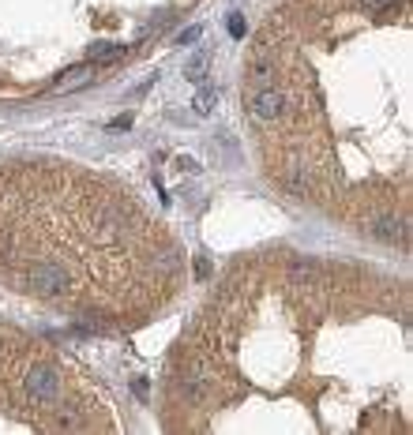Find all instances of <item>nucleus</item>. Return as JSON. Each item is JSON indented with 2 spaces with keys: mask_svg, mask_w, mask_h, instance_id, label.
I'll list each match as a JSON object with an SVG mask.
<instances>
[{
  "mask_svg": "<svg viewBox=\"0 0 413 435\" xmlns=\"http://www.w3.org/2000/svg\"><path fill=\"white\" fill-rule=\"evenodd\" d=\"M26 289L38 297H60L64 289H68V270L57 267V263H38V267L26 274Z\"/></svg>",
  "mask_w": 413,
  "mask_h": 435,
  "instance_id": "nucleus-1",
  "label": "nucleus"
},
{
  "mask_svg": "<svg viewBox=\"0 0 413 435\" xmlns=\"http://www.w3.org/2000/svg\"><path fill=\"white\" fill-rule=\"evenodd\" d=\"M26 394H31L34 402H53L60 394V375L45 364L31 368V375H26Z\"/></svg>",
  "mask_w": 413,
  "mask_h": 435,
  "instance_id": "nucleus-2",
  "label": "nucleus"
},
{
  "mask_svg": "<svg viewBox=\"0 0 413 435\" xmlns=\"http://www.w3.org/2000/svg\"><path fill=\"white\" fill-rule=\"evenodd\" d=\"M252 113H256V121H278V116L286 113V94L274 87H263L256 98H252Z\"/></svg>",
  "mask_w": 413,
  "mask_h": 435,
  "instance_id": "nucleus-3",
  "label": "nucleus"
},
{
  "mask_svg": "<svg viewBox=\"0 0 413 435\" xmlns=\"http://www.w3.org/2000/svg\"><path fill=\"white\" fill-rule=\"evenodd\" d=\"M207 72H210V53L207 49H195L188 60H184V79H188V83H203L207 79Z\"/></svg>",
  "mask_w": 413,
  "mask_h": 435,
  "instance_id": "nucleus-4",
  "label": "nucleus"
},
{
  "mask_svg": "<svg viewBox=\"0 0 413 435\" xmlns=\"http://www.w3.org/2000/svg\"><path fill=\"white\" fill-rule=\"evenodd\" d=\"M90 75H95V68H90V64H79V68H68L64 72L57 83H53V90H64V94H68V90H79V87H87L90 83Z\"/></svg>",
  "mask_w": 413,
  "mask_h": 435,
  "instance_id": "nucleus-5",
  "label": "nucleus"
},
{
  "mask_svg": "<svg viewBox=\"0 0 413 435\" xmlns=\"http://www.w3.org/2000/svg\"><path fill=\"white\" fill-rule=\"evenodd\" d=\"M124 53H128V49L117 45V42H95V45L87 49V57L95 60V64H113V60H121Z\"/></svg>",
  "mask_w": 413,
  "mask_h": 435,
  "instance_id": "nucleus-6",
  "label": "nucleus"
},
{
  "mask_svg": "<svg viewBox=\"0 0 413 435\" xmlns=\"http://www.w3.org/2000/svg\"><path fill=\"white\" fill-rule=\"evenodd\" d=\"M215 105H218V90H215V87H203V90L195 94L192 109H195V116H210V113H215Z\"/></svg>",
  "mask_w": 413,
  "mask_h": 435,
  "instance_id": "nucleus-7",
  "label": "nucleus"
},
{
  "mask_svg": "<svg viewBox=\"0 0 413 435\" xmlns=\"http://www.w3.org/2000/svg\"><path fill=\"white\" fill-rule=\"evenodd\" d=\"M376 236L380 241H387V244H395V241H402V226H398V221H391V218H383V221H376Z\"/></svg>",
  "mask_w": 413,
  "mask_h": 435,
  "instance_id": "nucleus-8",
  "label": "nucleus"
},
{
  "mask_svg": "<svg viewBox=\"0 0 413 435\" xmlns=\"http://www.w3.org/2000/svg\"><path fill=\"white\" fill-rule=\"evenodd\" d=\"M365 4V11H372V16H380V11H387V8H395L398 0H361Z\"/></svg>",
  "mask_w": 413,
  "mask_h": 435,
  "instance_id": "nucleus-9",
  "label": "nucleus"
},
{
  "mask_svg": "<svg viewBox=\"0 0 413 435\" xmlns=\"http://www.w3.org/2000/svg\"><path fill=\"white\" fill-rule=\"evenodd\" d=\"M177 169H181V173H188V177H195L199 173V162H195V158H188V154H181L177 158Z\"/></svg>",
  "mask_w": 413,
  "mask_h": 435,
  "instance_id": "nucleus-10",
  "label": "nucleus"
},
{
  "mask_svg": "<svg viewBox=\"0 0 413 435\" xmlns=\"http://www.w3.org/2000/svg\"><path fill=\"white\" fill-rule=\"evenodd\" d=\"M245 31H248V26H245V16H237V11H233V16H230V34H233V38H245Z\"/></svg>",
  "mask_w": 413,
  "mask_h": 435,
  "instance_id": "nucleus-11",
  "label": "nucleus"
},
{
  "mask_svg": "<svg viewBox=\"0 0 413 435\" xmlns=\"http://www.w3.org/2000/svg\"><path fill=\"white\" fill-rule=\"evenodd\" d=\"M177 42H181V45H192V42H199V26H188V31H181V34H177Z\"/></svg>",
  "mask_w": 413,
  "mask_h": 435,
  "instance_id": "nucleus-12",
  "label": "nucleus"
},
{
  "mask_svg": "<svg viewBox=\"0 0 413 435\" xmlns=\"http://www.w3.org/2000/svg\"><path fill=\"white\" fill-rule=\"evenodd\" d=\"M312 274H316L312 263H297V267H293V278H312Z\"/></svg>",
  "mask_w": 413,
  "mask_h": 435,
  "instance_id": "nucleus-13",
  "label": "nucleus"
},
{
  "mask_svg": "<svg viewBox=\"0 0 413 435\" xmlns=\"http://www.w3.org/2000/svg\"><path fill=\"white\" fill-rule=\"evenodd\" d=\"M132 124V116L124 113V116H113V121H109V128H128Z\"/></svg>",
  "mask_w": 413,
  "mask_h": 435,
  "instance_id": "nucleus-14",
  "label": "nucleus"
},
{
  "mask_svg": "<svg viewBox=\"0 0 413 435\" xmlns=\"http://www.w3.org/2000/svg\"><path fill=\"white\" fill-rule=\"evenodd\" d=\"M195 274H199V278H207V274H210V267H207V259H199V263H195Z\"/></svg>",
  "mask_w": 413,
  "mask_h": 435,
  "instance_id": "nucleus-15",
  "label": "nucleus"
},
{
  "mask_svg": "<svg viewBox=\"0 0 413 435\" xmlns=\"http://www.w3.org/2000/svg\"><path fill=\"white\" fill-rule=\"evenodd\" d=\"M132 390H136L139 398H146V383H143V379H136V383H132Z\"/></svg>",
  "mask_w": 413,
  "mask_h": 435,
  "instance_id": "nucleus-16",
  "label": "nucleus"
}]
</instances>
